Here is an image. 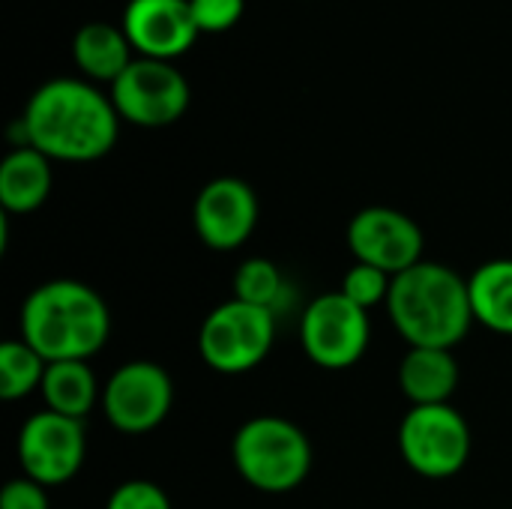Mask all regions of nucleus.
<instances>
[{"instance_id": "1", "label": "nucleus", "mask_w": 512, "mask_h": 509, "mask_svg": "<svg viewBox=\"0 0 512 509\" xmlns=\"http://www.w3.org/2000/svg\"><path fill=\"white\" fill-rule=\"evenodd\" d=\"M15 129V147L30 144L51 162H96L114 150L120 114L90 81L51 78L33 90Z\"/></svg>"}, {"instance_id": "2", "label": "nucleus", "mask_w": 512, "mask_h": 509, "mask_svg": "<svg viewBox=\"0 0 512 509\" xmlns=\"http://www.w3.org/2000/svg\"><path fill=\"white\" fill-rule=\"evenodd\" d=\"M387 312L411 348L453 351L474 324L468 279L438 261H420L393 276Z\"/></svg>"}, {"instance_id": "3", "label": "nucleus", "mask_w": 512, "mask_h": 509, "mask_svg": "<svg viewBox=\"0 0 512 509\" xmlns=\"http://www.w3.org/2000/svg\"><path fill=\"white\" fill-rule=\"evenodd\" d=\"M21 339L48 363L90 360L111 336V315L96 288L75 279H51L33 288L21 306Z\"/></svg>"}, {"instance_id": "4", "label": "nucleus", "mask_w": 512, "mask_h": 509, "mask_svg": "<svg viewBox=\"0 0 512 509\" xmlns=\"http://www.w3.org/2000/svg\"><path fill=\"white\" fill-rule=\"evenodd\" d=\"M237 474L264 495H285L306 483L312 471V444L300 426L285 417H252L231 441Z\"/></svg>"}, {"instance_id": "5", "label": "nucleus", "mask_w": 512, "mask_h": 509, "mask_svg": "<svg viewBox=\"0 0 512 509\" xmlns=\"http://www.w3.org/2000/svg\"><path fill=\"white\" fill-rule=\"evenodd\" d=\"M273 342L276 312L231 297L204 318L198 333V354L219 375H243L267 360Z\"/></svg>"}, {"instance_id": "6", "label": "nucleus", "mask_w": 512, "mask_h": 509, "mask_svg": "<svg viewBox=\"0 0 512 509\" xmlns=\"http://www.w3.org/2000/svg\"><path fill=\"white\" fill-rule=\"evenodd\" d=\"M399 453L426 480L456 477L471 459L468 420L453 405L411 408L399 426Z\"/></svg>"}, {"instance_id": "7", "label": "nucleus", "mask_w": 512, "mask_h": 509, "mask_svg": "<svg viewBox=\"0 0 512 509\" xmlns=\"http://www.w3.org/2000/svg\"><path fill=\"white\" fill-rule=\"evenodd\" d=\"M108 96L120 120L144 129H162L186 114L192 87L171 60L135 57L129 69L111 84Z\"/></svg>"}, {"instance_id": "8", "label": "nucleus", "mask_w": 512, "mask_h": 509, "mask_svg": "<svg viewBox=\"0 0 512 509\" xmlns=\"http://www.w3.org/2000/svg\"><path fill=\"white\" fill-rule=\"evenodd\" d=\"M372 339L369 312L342 291L318 294L300 318V345L306 357L330 372L351 369L363 360Z\"/></svg>"}, {"instance_id": "9", "label": "nucleus", "mask_w": 512, "mask_h": 509, "mask_svg": "<svg viewBox=\"0 0 512 509\" xmlns=\"http://www.w3.org/2000/svg\"><path fill=\"white\" fill-rule=\"evenodd\" d=\"M102 414L123 435L159 429L174 405V381L153 360L123 363L102 387Z\"/></svg>"}, {"instance_id": "10", "label": "nucleus", "mask_w": 512, "mask_h": 509, "mask_svg": "<svg viewBox=\"0 0 512 509\" xmlns=\"http://www.w3.org/2000/svg\"><path fill=\"white\" fill-rule=\"evenodd\" d=\"M87 456L84 420H72L54 411H39L24 420L18 432V465L24 477L45 489L69 483Z\"/></svg>"}, {"instance_id": "11", "label": "nucleus", "mask_w": 512, "mask_h": 509, "mask_svg": "<svg viewBox=\"0 0 512 509\" xmlns=\"http://www.w3.org/2000/svg\"><path fill=\"white\" fill-rule=\"evenodd\" d=\"M348 249L360 264L399 276L423 261L420 225L393 207H366L348 222Z\"/></svg>"}, {"instance_id": "12", "label": "nucleus", "mask_w": 512, "mask_h": 509, "mask_svg": "<svg viewBox=\"0 0 512 509\" xmlns=\"http://www.w3.org/2000/svg\"><path fill=\"white\" fill-rule=\"evenodd\" d=\"M192 225L207 249H240L258 225V198L252 186L240 177L210 180L192 204Z\"/></svg>"}, {"instance_id": "13", "label": "nucleus", "mask_w": 512, "mask_h": 509, "mask_svg": "<svg viewBox=\"0 0 512 509\" xmlns=\"http://www.w3.org/2000/svg\"><path fill=\"white\" fill-rule=\"evenodd\" d=\"M123 33L141 57L153 60H174L201 36L189 0H129Z\"/></svg>"}, {"instance_id": "14", "label": "nucleus", "mask_w": 512, "mask_h": 509, "mask_svg": "<svg viewBox=\"0 0 512 509\" xmlns=\"http://www.w3.org/2000/svg\"><path fill=\"white\" fill-rule=\"evenodd\" d=\"M459 387V363L447 348H408L399 363V390L411 402L420 405H450Z\"/></svg>"}, {"instance_id": "15", "label": "nucleus", "mask_w": 512, "mask_h": 509, "mask_svg": "<svg viewBox=\"0 0 512 509\" xmlns=\"http://www.w3.org/2000/svg\"><path fill=\"white\" fill-rule=\"evenodd\" d=\"M51 159L36 147H15L0 162V204L3 213H33L51 195Z\"/></svg>"}, {"instance_id": "16", "label": "nucleus", "mask_w": 512, "mask_h": 509, "mask_svg": "<svg viewBox=\"0 0 512 509\" xmlns=\"http://www.w3.org/2000/svg\"><path fill=\"white\" fill-rule=\"evenodd\" d=\"M132 51L135 48L123 33V27H114L108 21H90L72 39V57L78 69L93 81L114 84L135 60Z\"/></svg>"}, {"instance_id": "17", "label": "nucleus", "mask_w": 512, "mask_h": 509, "mask_svg": "<svg viewBox=\"0 0 512 509\" xmlns=\"http://www.w3.org/2000/svg\"><path fill=\"white\" fill-rule=\"evenodd\" d=\"M45 408L72 420H84L96 399H102L96 372L90 369L87 360H60V363H48L42 387H39Z\"/></svg>"}, {"instance_id": "18", "label": "nucleus", "mask_w": 512, "mask_h": 509, "mask_svg": "<svg viewBox=\"0 0 512 509\" xmlns=\"http://www.w3.org/2000/svg\"><path fill=\"white\" fill-rule=\"evenodd\" d=\"M474 321L483 327L512 336V258L486 261L468 279Z\"/></svg>"}, {"instance_id": "19", "label": "nucleus", "mask_w": 512, "mask_h": 509, "mask_svg": "<svg viewBox=\"0 0 512 509\" xmlns=\"http://www.w3.org/2000/svg\"><path fill=\"white\" fill-rule=\"evenodd\" d=\"M48 360L33 351L24 339H9L0 345V399L18 402L42 387Z\"/></svg>"}, {"instance_id": "20", "label": "nucleus", "mask_w": 512, "mask_h": 509, "mask_svg": "<svg viewBox=\"0 0 512 509\" xmlns=\"http://www.w3.org/2000/svg\"><path fill=\"white\" fill-rule=\"evenodd\" d=\"M285 276L270 258H246L234 273V297L276 312L285 294Z\"/></svg>"}, {"instance_id": "21", "label": "nucleus", "mask_w": 512, "mask_h": 509, "mask_svg": "<svg viewBox=\"0 0 512 509\" xmlns=\"http://www.w3.org/2000/svg\"><path fill=\"white\" fill-rule=\"evenodd\" d=\"M390 285H393V276L378 270V267H369V264H354L345 276H342V294L357 303L360 309H375L381 303H387L390 297Z\"/></svg>"}, {"instance_id": "22", "label": "nucleus", "mask_w": 512, "mask_h": 509, "mask_svg": "<svg viewBox=\"0 0 512 509\" xmlns=\"http://www.w3.org/2000/svg\"><path fill=\"white\" fill-rule=\"evenodd\" d=\"M105 509H174L171 498L162 486L150 483V480H126L120 483Z\"/></svg>"}, {"instance_id": "23", "label": "nucleus", "mask_w": 512, "mask_h": 509, "mask_svg": "<svg viewBox=\"0 0 512 509\" xmlns=\"http://www.w3.org/2000/svg\"><path fill=\"white\" fill-rule=\"evenodd\" d=\"M189 6L201 33H225L243 18L246 0H189Z\"/></svg>"}, {"instance_id": "24", "label": "nucleus", "mask_w": 512, "mask_h": 509, "mask_svg": "<svg viewBox=\"0 0 512 509\" xmlns=\"http://www.w3.org/2000/svg\"><path fill=\"white\" fill-rule=\"evenodd\" d=\"M0 509H51L48 489L30 477H15L0 492Z\"/></svg>"}]
</instances>
